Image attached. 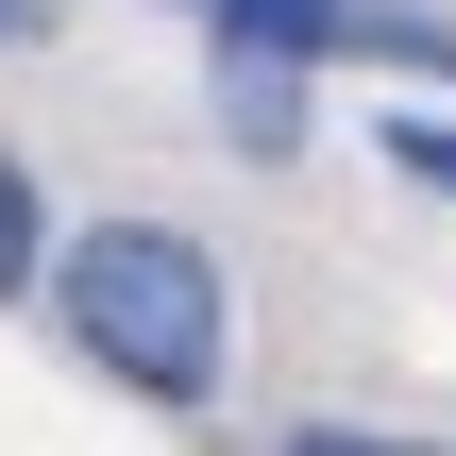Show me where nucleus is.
<instances>
[{"label":"nucleus","mask_w":456,"mask_h":456,"mask_svg":"<svg viewBox=\"0 0 456 456\" xmlns=\"http://www.w3.org/2000/svg\"><path fill=\"white\" fill-rule=\"evenodd\" d=\"M220 17V51H254V68H305V51H338V0H203Z\"/></svg>","instance_id":"obj_2"},{"label":"nucleus","mask_w":456,"mask_h":456,"mask_svg":"<svg viewBox=\"0 0 456 456\" xmlns=\"http://www.w3.org/2000/svg\"><path fill=\"white\" fill-rule=\"evenodd\" d=\"M389 169H406V186H440V203H456V118H389Z\"/></svg>","instance_id":"obj_6"},{"label":"nucleus","mask_w":456,"mask_h":456,"mask_svg":"<svg viewBox=\"0 0 456 456\" xmlns=\"http://www.w3.org/2000/svg\"><path fill=\"white\" fill-rule=\"evenodd\" d=\"M338 51H372V68H440V85H456V17H423V0H338Z\"/></svg>","instance_id":"obj_3"},{"label":"nucleus","mask_w":456,"mask_h":456,"mask_svg":"<svg viewBox=\"0 0 456 456\" xmlns=\"http://www.w3.org/2000/svg\"><path fill=\"white\" fill-rule=\"evenodd\" d=\"M17 34H51V0H0V51H17Z\"/></svg>","instance_id":"obj_8"},{"label":"nucleus","mask_w":456,"mask_h":456,"mask_svg":"<svg viewBox=\"0 0 456 456\" xmlns=\"http://www.w3.org/2000/svg\"><path fill=\"white\" fill-rule=\"evenodd\" d=\"M34 271H51V203H34V169L0 152V305H17Z\"/></svg>","instance_id":"obj_5"},{"label":"nucleus","mask_w":456,"mask_h":456,"mask_svg":"<svg viewBox=\"0 0 456 456\" xmlns=\"http://www.w3.org/2000/svg\"><path fill=\"white\" fill-rule=\"evenodd\" d=\"M51 305H68L85 372H118V389H152V406H203V389H220L237 305H220V271H203L186 220H85V237H51Z\"/></svg>","instance_id":"obj_1"},{"label":"nucleus","mask_w":456,"mask_h":456,"mask_svg":"<svg viewBox=\"0 0 456 456\" xmlns=\"http://www.w3.org/2000/svg\"><path fill=\"white\" fill-rule=\"evenodd\" d=\"M288 456H440V440H389V423H305Z\"/></svg>","instance_id":"obj_7"},{"label":"nucleus","mask_w":456,"mask_h":456,"mask_svg":"<svg viewBox=\"0 0 456 456\" xmlns=\"http://www.w3.org/2000/svg\"><path fill=\"white\" fill-rule=\"evenodd\" d=\"M220 135H237V152H305V68H254V51H237V85H220Z\"/></svg>","instance_id":"obj_4"}]
</instances>
